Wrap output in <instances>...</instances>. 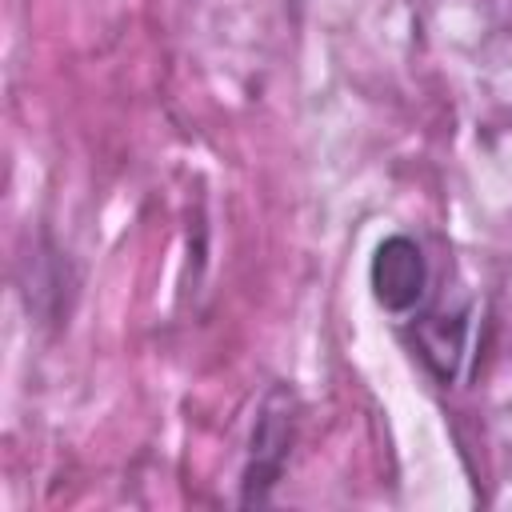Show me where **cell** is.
Instances as JSON below:
<instances>
[{"instance_id": "obj_1", "label": "cell", "mask_w": 512, "mask_h": 512, "mask_svg": "<svg viewBox=\"0 0 512 512\" xmlns=\"http://www.w3.org/2000/svg\"><path fill=\"white\" fill-rule=\"evenodd\" d=\"M372 288L380 296L384 308L404 312L420 300L424 292V256L408 236H392L380 244L376 260H372Z\"/></svg>"}]
</instances>
